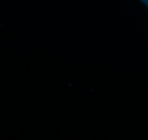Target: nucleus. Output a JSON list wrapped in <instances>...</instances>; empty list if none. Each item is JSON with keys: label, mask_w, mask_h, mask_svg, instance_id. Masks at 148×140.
Wrapping results in <instances>:
<instances>
[{"label": "nucleus", "mask_w": 148, "mask_h": 140, "mask_svg": "<svg viewBox=\"0 0 148 140\" xmlns=\"http://www.w3.org/2000/svg\"><path fill=\"white\" fill-rule=\"evenodd\" d=\"M141 2H142V3H144V5L148 7V0H141Z\"/></svg>", "instance_id": "1"}]
</instances>
